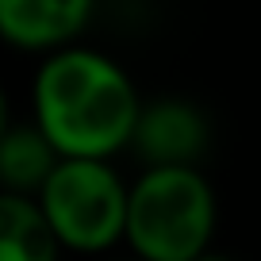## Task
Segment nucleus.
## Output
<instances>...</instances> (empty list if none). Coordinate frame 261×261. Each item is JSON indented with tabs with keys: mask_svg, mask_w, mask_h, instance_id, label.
<instances>
[{
	"mask_svg": "<svg viewBox=\"0 0 261 261\" xmlns=\"http://www.w3.org/2000/svg\"><path fill=\"white\" fill-rule=\"evenodd\" d=\"M31 108L35 127L58 158L112 162L130 146L142 96L115 58L92 46H69L39 65Z\"/></svg>",
	"mask_w": 261,
	"mask_h": 261,
	"instance_id": "1",
	"label": "nucleus"
},
{
	"mask_svg": "<svg viewBox=\"0 0 261 261\" xmlns=\"http://www.w3.org/2000/svg\"><path fill=\"white\" fill-rule=\"evenodd\" d=\"M219 200L200 169H142L127 188L123 242L142 261H196L212 250Z\"/></svg>",
	"mask_w": 261,
	"mask_h": 261,
	"instance_id": "2",
	"label": "nucleus"
},
{
	"mask_svg": "<svg viewBox=\"0 0 261 261\" xmlns=\"http://www.w3.org/2000/svg\"><path fill=\"white\" fill-rule=\"evenodd\" d=\"M127 188L112 162L62 158L35 204L62 250L108 253L127 230Z\"/></svg>",
	"mask_w": 261,
	"mask_h": 261,
	"instance_id": "3",
	"label": "nucleus"
},
{
	"mask_svg": "<svg viewBox=\"0 0 261 261\" xmlns=\"http://www.w3.org/2000/svg\"><path fill=\"white\" fill-rule=\"evenodd\" d=\"M212 146V123L185 96L142 100L130 146L142 169H200V158Z\"/></svg>",
	"mask_w": 261,
	"mask_h": 261,
	"instance_id": "4",
	"label": "nucleus"
},
{
	"mask_svg": "<svg viewBox=\"0 0 261 261\" xmlns=\"http://www.w3.org/2000/svg\"><path fill=\"white\" fill-rule=\"evenodd\" d=\"M92 23L89 0H0V39L16 50L58 54Z\"/></svg>",
	"mask_w": 261,
	"mask_h": 261,
	"instance_id": "5",
	"label": "nucleus"
},
{
	"mask_svg": "<svg viewBox=\"0 0 261 261\" xmlns=\"http://www.w3.org/2000/svg\"><path fill=\"white\" fill-rule=\"evenodd\" d=\"M58 162L62 158L35 123H12L8 135L0 139V192L35 200Z\"/></svg>",
	"mask_w": 261,
	"mask_h": 261,
	"instance_id": "6",
	"label": "nucleus"
},
{
	"mask_svg": "<svg viewBox=\"0 0 261 261\" xmlns=\"http://www.w3.org/2000/svg\"><path fill=\"white\" fill-rule=\"evenodd\" d=\"M58 238L39 204L27 196L0 192V261H58Z\"/></svg>",
	"mask_w": 261,
	"mask_h": 261,
	"instance_id": "7",
	"label": "nucleus"
},
{
	"mask_svg": "<svg viewBox=\"0 0 261 261\" xmlns=\"http://www.w3.org/2000/svg\"><path fill=\"white\" fill-rule=\"evenodd\" d=\"M8 127H12V119H8V96H4V89H0V139L8 135Z\"/></svg>",
	"mask_w": 261,
	"mask_h": 261,
	"instance_id": "8",
	"label": "nucleus"
},
{
	"mask_svg": "<svg viewBox=\"0 0 261 261\" xmlns=\"http://www.w3.org/2000/svg\"><path fill=\"white\" fill-rule=\"evenodd\" d=\"M196 261H230V257H227V253H215V250H207V253H200Z\"/></svg>",
	"mask_w": 261,
	"mask_h": 261,
	"instance_id": "9",
	"label": "nucleus"
},
{
	"mask_svg": "<svg viewBox=\"0 0 261 261\" xmlns=\"http://www.w3.org/2000/svg\"><path fill=\"white\" fill-rule=\"evenodd\" d=\"M112 261H142V257H135V253H127V257H112Z\"/></svg>",
	"mask_w": 261,
	"mask_h": 261,
	"instance_id": "10",
	"label": "nucleus"
}]
</instances>
